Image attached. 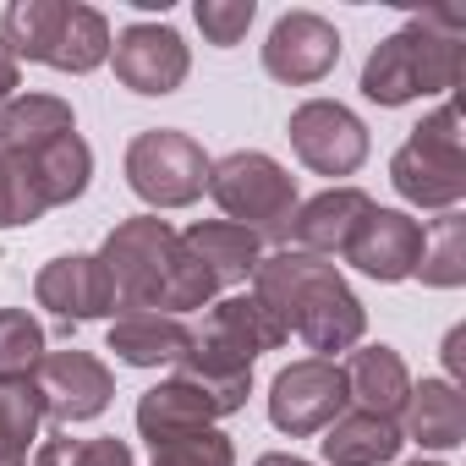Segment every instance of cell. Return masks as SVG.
<instances>
[{"label":"cell","instance_id":"obj_1","mask_svg":"<svg viewBox=\"0 0 466 466\" xmlns=\"http://www.w3.org/2000/svg\"><path fill=\"white\" fill-rule=\"evenodd\" d=\"M99 264L116 286V313L187 319V313H198L219 297L208 269L181 248V230H170V219H159V214L121 219L99 248Z\"/></svg>","mask_w":466,"mask_h":466},{"label":"cell","instance_id":"obj_2","mask_svg":"<svg viewBox=\"0 0 466 466\" xmlns=\"http://www.w3.org/2000/svg\"><path fill=\"white\" fill-rule=\"evenodd\" d=\"M253 297L286 324V335H302L319 357H340L351 346H362L368 335V308L362 297L346 286V275L302 248H275L269 258H258L253 269Z\"/></svg>","mask_w":466,"mask_h":466},{"label":"cell","instance_id":"obj_3","mask_svg":"<svg viewBox=\"0 0 466 466\" xmlns=\"http://www.w3.org/2000/svg\"><path fill=\"white\" fill-rule=\"evenodd\" d=\"M461 17L455 12H428L411 17L400 34L379 39L373 56L362 61V99L400 110L411 99L450 94L461 83Z\"/></svg>","mask_w":466,"mask_h":466},{"label":"cell","instance_id":"obj_4","mask_svg":"<svg viewBox=\"0 0 466 466\" xmlns=\"http://www.w3.org/2000/svg\"><path fill=\"white\" fill-rule=\"evenodd\" d=\"M0 45L23 61L56 66V72H99L110 61V23L77 0H12L0 17Z\"/></svg>","mask_w":466,"mask_h":466},{"label":"cell","instance_id":"obj_5","mask_svg":"<svg viewBox=\"0 0 466 466\" xmlns=\"http://www.w3.org/2000/svg\"><path fill=\"white\" fill-rule=\"evenodd\" d=\"M208 198L219 203V214L230 225H242L253 230L258 242H275L286 248L291 242V219H297V176L258 154V148H237V154H225L208 165Z\"/></svg>","mask_w":466,"mask_h":466},{"label":"cell","instance_id":"obj_6","mask_svg":"<svg viewBox=\"0 0 466 466\" xmlns=\"http://www.w3.org/2000/svg\"><path fill=\"white\" fill-rule=\"evenodd\" d=\"M390 187L411 208L450 214L466 198V148H461V110L444 99L433 116L411 127V137L390 159Z\"/></svg>","mask_w":466,"mask_h":466},{"label":"cell","instance_id":"obj_7","mask_svg":"<svg viewBox=\"0 0 466 466\" xmlns=\"http://www.w3.org/2000/svg\"><path fill=\"white\" fill-rule=\"evenodd\" d=\"M208 154L192 132L176 127H148L127 143V187L148 203V208H187L208 192Z\"/></svg>","mask_w":466,"mask_h":466},{"label":"cell","instance_id":"obj_8","mask_svg":"<svg viewBox=\"0 0 466 466\" xmlns=\"http://www.w3.org/2000/svg\"><path fill=\"white\" fill-rule=\"evenodd\" d=\"M286 137L297 148V159L313 170V176H357L368 165V127L357 110H346L340 99H308L291 110L286 121Z\"/></svg>","mask_w":466,"mask_h":466},{"label":"cell","instance_id":"obj_9","mask_svg":"<svg viewBox=\"0 0 466 466\" xmlns=\"http://www.w3.org/2000/svg\"><path fill=\"white\" fill-rule=\"evenodd\" d=\"M34 400H39V417L56 422V428H72V422H94L110 400H116V373L94 357V351H45L39 373H34Z\"/></svg>","mask_w":466,"mask_h":466},{"label":"cell","instance_id":"obj_10","mask_svg":"<svg viewBox=\"0 0 466 466\" xmlns=\"http://www.w3.org/2000/svg\"><path fill=\"white\" fill-rule=\"evenodd\" d=\"M346 406H351L346 373H340V362H329V357H302V362L280 368L275 384H269V422H275L280 433H291V439L324 433Z\"/></svg>","mask_w":466,"mask_h":466},{"label":"cell","instance_id":"obj_11","mask_svg":"<svg viewBox=\"0 0 466 466\" xmlns=\"http://www.w3.org/2000/svg\"><path fill=\"white\" fill-rule=\"evenodd\" d=\"M110 66H116V83L143 94V99H165L187 83L192 72V50L176 28L165 23H132L110 39Z\"/></svg>","mask_w":466,"mask_h":466},{"label":"cell","instance_id":"obj_12","mask_svg":"<svg viewBox=\"0 0 466 466\" xmlns=\"http://www.w3.org/2000/svg\"><path fill=\"white\" fill-rule=\"evenodd\" d=\"M340 61V28L319 12H286L275 17L269 39H264V72L286 88H308L324 83Z\"/></svg>","mask_w":466,"mask_h":466},{"label":"cell","instance_id":"obj_13","mask_svg":"<svg viewBox=\"0 0 466 466\" xmlns=\"http://www.w3.org/2000/svg\"><path fill=\"white\" fill-rule=\"evenodd\" d=\"M34 302L50 308L61 319V329L94 324V319H116V286L99 264V253H66L50 258L34 280Z\"/></svg>","mask_w":466,"mask_h":466},{"label":"cell","instance_id":"obj_14","mask_svg":"<svg viewBox=\"0 0 466 466\" xmlns=\"http://www.w3.org/2000/svg\"><path fill=\"white\" fill-rule=\"evenodd\" d=\"M340 258L379 286H400L417 275V258H422V219H411L406 208H373Z\"/></svg>","mask_w":466,"mask_h":466},{"label":"cell","instance_id":"obj_15","mask_svg":"<svg viewBox=\"0 0 466 466\" xmlns=\"http://www.w3.org/2000/svg\"><path fill=\"white\" fill-rule=\"evenodd\" d=\"M219 417H230V400L192 384L187 373H170V379H159L154 390L137 395V433L148 439V450L170 444V439H187V433H203Z\"/></svg>","mask_w":466,"mask_h":466},{"label":"cell","instance_id":"obj_16","mask_svg":"<svg viewBox=\"0 0 466 466\" xmlns=\"http://www.w3.org/2000/svg\"><path fill=\"white\" fill-rule=\"evenodd\" d=\"M379 203L362 192V187H324L319 198L297 203V219H291V242L286 248H302V253H319V258H335L357 242L362 219L373 214Z\"/></svg>","mask_w":466,"mask_h":466},{"label":"cell","instance_id":"obj_17","mask_svg":"<svg viewBox=\"0 0 466 466\" xmlns=\"http://www.w3.org/2000/svg\"><path fill=\"white\" fill-rule=\"evenodd\" d=\"M12 159L28 170V187H34L45 214L77 203L94 181V148L83 143V132H66V137H56L45 148H28V154H12Z\"/></svg>","mask_w":466,"mask_h":466},{"label":"cell","instance_id":"obj_18","mask_svg":"<svg viewBox=\"0 0 466 466\" xmlns=\"http://www.w3.org/2000/svg\"><path fill=\"white\" fill-rule=\"evenodd\" d=\"M187 340H192L187 319H170V313H116L110 335H105V351H116V362H127V368H176L187 357Z\"/></svg>","mask_w":466,"mask_h":466},{"label":"cell","instance_id":"obj_19","mask_svg":"<svg viewBox=\"0 0 466 466\" xmlns=\"http://www.w3.org/2000/svg\"><path fill=\"white\" fill-rule=\"evenodd\" d=\"M340 373H346V395L357 411L400 422L406 395H411V373H406L395 346H351V362H340Z\"/></svg>","mask_w":466,"mask_h":466},{"label":"cell","instance_id":"obj_20","mask_svg":"<svg viewBox=\"0 0 466 466\" xmlns=\"http://www.w3.org/2000/svg\"><path fill=\"white\" fill-rule=\"evenodd\" d=\"M181 248L208 269V280H214L219 291L253 280V269H258V258H264V242L253 237V230L230 225V219H198V225H187V230H181Z\"/></svg>","mask_w":466,"mask_h":466},{"label":"cell","instance_id":"obj_21","mask_svg":"<svg viewBox=\"0 0 466 466\" xmlns=\"http://www.w3.org/2000/svg\"><path fill=\"white\" fill-rule=\"evenodd\" d=\"M400 439H417L422 450H455L466 444V400H461V384L450 379H422L411 384L406 395V411H400Z\"/></svg>","mask_w":466,"mask_h":466},{"label":"cell","instance_id":"obj_22","mask_svg":"<svg viewBox=\"0 0 466 466\" xmlns=\"http://www.w3.org/2000/svg\"><path fill=\"white\" fill-rule=\"evenodd\" d=\"M400 444L406 439H400L395 417H373V411H357V406H346L319 439L329 466H390L400 455Z\"/></svg>","mask_w":466,"mask_h":466},{"label":"cell","instance_id":"obj_23","mask_svg":"<svg viewBox=\"0 0 466 466\" xmlns=\"http://www.w3.org/2000/svg\"><path fill=\"white\" fill-rule=\"evenodd\" d=\"M77 132V116L61 94H17L6 110H0V148L6 154H28L45 148L56 137Z\"/></svg>","mask_w":466,"mask_h":466},{"label":"cell","instance_id":"obj_24","mask_svg":"<svg viewBox=\"0 0 466 466\" xmlns=\"http://www.w3.org/2000/svg\"><path fill=\"white\" fill-rule=\"evenodd\" d=\"M411 280H422L433 291H455L466 280V219L455 208L422 225V258H417Z\"/></svg>","mask_w":466,"mask_h":466},{"label":"cell","instance_id":"obj_25","mask_svg":"<svg viewBox=\"0 0 466 466\" xmlns=\"http://www.w3.org/2000/svg\"><path fill=\"white\" fill-rule=\"evenodd\" d=\"M45 362V324L28 308H0V390L34 384Z\"/></svg>","mask_w":466,"mask_h":466},{"label":"cell","instance_id":"obj_26","mask_svg":"<svg viewBox=\"0 0 466 466\" xmlns=\"http://www.w3.org/2000/svg\"><path fill=\"white\" fill-rule=\"evenodd\" d=\"M28 466H137L127 439H72V433H50L34 444Z\"/></svg>","mask_w":466,"mask_h":466},{"label":"cell","instance_id":"obj_27","mask_svg":"<svg viewBox=\"0 0 466 466\" xmlns=\"http://www.w3.org/2000/svg\"><path fill=\"white\" fill-rule=\"evenodd\" d=\"M39 400L34 390H0V466H28L34 444H39Z\"/></svg>","mask_w":466,"mask_h":466},{"label":"cell","instance_id":"obj_28","mask_svg":"<svg viewBox=\"0 0 466 466\" xmlns=\"http://www.w3.org/2000/svg\"><path fill=\"white\" fill-rule=\"evenodd\" d=\"M192 17H198V28H203V45L237 50V45L248 39L253 17H258V6H253V0H198Z\"/></svg>","mask_w":466,"mask_h":466},{"label":"cell","instance_id":"obj_29","mask_svg":"<svg viewBox=\"0 0 466 466\" xmlns=\"http://www.w3.org/2000/svg\"><path fill=\"white\" fill-rule=\"evenodd\" d=\"M148 466H237V444H230L219 428H203V433L154 444V461Z\"/></svg>","mask_w":466,"mask_h":466},{"label":"cell","instance_id":"obj_30","mask_svg":"<svg viewBox=\"0 0 466 466\" xmlns=\"http://www.w3.org/2000/svg\"><path fill=\"white\" fill-rule=\"evenodd\" d=\"M34 219H45V208H39V198H34V187H28V170L0 148V230H12V225H34Z\"/></svg>","mask_w":466,"mask_h":466},{"label":"cell","instance_id":"obj_31","mask_svg":"<svg viewBox=\"0 0 466 466\" xmlns=\"http://www.w3.org/2000/svg\"><path fill=\"white\" fill-rule=\"evenodd\" d=\"M17 88H23V66H17V56L6 45H0V110L17 99Z\"/></svg>","mask_w":466,"mask_h":466},{"label":"cell","instance_id":"obj_32","mask_svg":"<svg viewBox=\"0 0 466 466\" xmlns=\"http://www.w3.org/2000/svg\"><path fill=\"white\" fill-rule=\"evenodd\" d=\"M461 346H466V329H461V324H455V329H450V335H444V368H450V384H455V379H461Z\"/></svg>","mask_w":466,"mask_h":466},{"label":"cell","instance_id":"obj_33","mask_svg":"<svg viewBox=\"0 0 466 466\" xmlns=\"http://www.w3.org/2000/svg\"><path fill=\"white\" fill-rule=\"evenodd\" d=\"M253 466H313V461H302V455H286V450H269V455H258Z\"/></svg>","mask_w":466,"mask_h":466},{"label":"cell","instance_id":"obj_34","mask_svg":"<svg viewBox=\"0 0 466 466\" xmlns=\"http://www.w3.org/2000/svg\"><path fill=\"white\" fill-rule=\"evenodd\" d=\"M406 466H444V461H406Z\"/></svg>","mask_w":466,"mask_h":466}]
</instances>
